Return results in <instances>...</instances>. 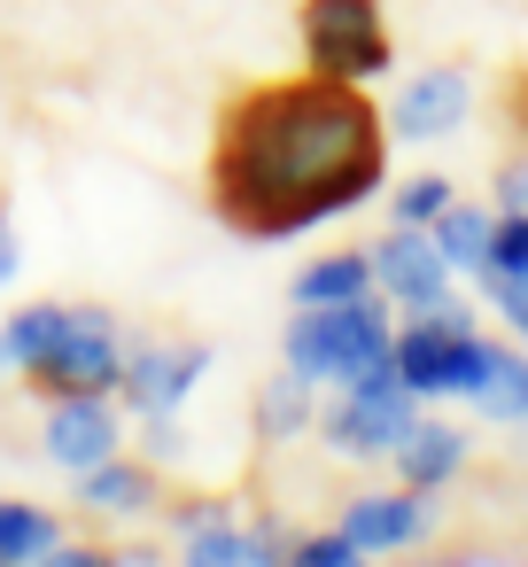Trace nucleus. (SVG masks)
<instances>
[{
  "instance_id": "nucleus-3",
  "label": "nucleus",
  "mask_w": 528,
  "mask_h": 567,
  "mask_svg": "<svg viewBox=\"0 0 528 567\" xmlns=\"http://www.w3.org/2000/svg\"><path fill=\"white\" fill-rule=\"evenodd\" d=\"M389 358H396V373H404V389L420 404H435V396H458L466 404V389H474V373L489 358V334H482V319L458 296H443L435 311H412L396 327V350Z\"/></svg>"
},
{
  "instance_id": "nucleus-10",
  "label": "nucleus",
  "mask_w": 528,
  "mask_h": 567,
  "mask_svg": "<svg viewBox=\"0 0 528 567\" xmlns=\"http://www.w3.org/2000/svg\"><path fill=\"white\" fill-rule=\"evenodd\" d=\"M40 451H48V466L86 474V466H102V458L125 451V412L110 404V389H94V396H48Z\"/></svg>"
},
{
  "instance_id": "nucleus-30",
  "label": "nucleus",
  "mask_w": 528,
  "mask_h": 567,
  "mask_svg": "<svg viewBox=\"0 0 528 567\" xmlns=\"http://www.w3.org/2000/svg\"><path fill=\"white\" fill-rule=\"evenodd\" d=\"M443 567H466V559H443Z\"/></svg>"
},
{
  "instance_id": "nucleus-9",
  "label": "nucleus",
  "mask_w": 528,
  "mask_h": 567,
  "mask_svg": "<svg viewBox=\"0 0 528 567\" xmlns=\"http://www.w3.org/2000/svg\"><path fill=\"white\" fill-rule=\"evenodd\" d=\"M203 373H210V342H133L125 373H117V396L141 420H164L203 389Z\"/></svg>"
},
{
  "instance_id": "nucleus-7",
  "label": "nucleus",
  "mask_w": 528,
  "mask_h": 567,
  "mask_svg": "<svg viewBox=\"0 0 528 567\" xmlns=\"http://www.w3.org/2000/svg\"><path fill=\"white\" fill-rule=\"evenodd\" d=\"M334 528H342L365 559H404V551H420V544L435 536V497L412 489V482H396V489H358Z\"/></svg>"
},
{
  "instance_id": "nucleus-32",
  "label": "nucleus",
  "mask_w": 528,
  "mask_h": 567,
  "mask_svg": "<svg viewBox=\"0 0 528 567\" xmlns=\"http://www.w3.org/2000/svg\"><path fill=\"white\" fill-rule=\"evenodd\" d=\"M0 567H9V559H0Z\"/></svg>"
},
{
  "instance_id": "nucleus-25",
  "label": "nucleus",
  "mask_w": 528,
  "mask_h": 567,
  "mask_svg": "<svg viewBox=\"0 0 528 567\" xmlns=\"http://www.w3.org/2000/svg\"><path fill=\"white\" fill-rule=\"evenodd\" d=\"M40 567H125L117 551H102V544H55Z\"/></svg>"
},
{
  "instance_id": "nucleus-23",
  "label": "nucleus",
  "mask_w": 528,
  "mask_h": 567,
  "mask_svg": "<svg viewBox=\"0 0 528 567\" xmlns=\"http://www.w3.org/2000/svg\"><path fill=\"white\" fill-rule=\"evenodd\" d=\"M482 272H528V210H497Z\"/></svg>"
},
{
  "instance_id": "nucleus-26",
  "label": "nucleus",
  "mask_w": 528,
  "mask_h": 567,
  "mask_svg": "<svg viewBox=\"0 0 528 567\" xmlns=\"http://www.w3.org/2000/svg\"><path fill=\"white\" fill-rule=\"evenodd\" d=\"M24 272V241H17V226H9V210H0V288H9Z\"/></svg>"
},
{
  "instance_id": "nucleus-27",
  "label": "nucleus",
  "mask_w": 528,
  "mask_h": 567,
  "mask_svg": "<svg viewBox=\"0 0 528 567\" xmlns=\"http://www.w3.org/2000/svg\"><path fill=\"white\" fill-rule=\"evenodd\" d=\"M497 210H528V172H520V164L497 172Z\"/></svg>"
},
{
  "instance_id": "nucleus-1",
  "label": "nucleus",
  "mask_w": 528,
  "mask_h": 567,
  "mask_svg": "<svg viewBox=\"0 0 528 567\" xmlns=\"http://www.w3.org/2000/svg\"><path fill=\"white\" fill-rule=\"evenodd\" d=\"M389 179V117L342 79H265L218 110L210 210L249 241H296L350 218Z\"/></svg>"
},
{
  "instance_id": "nucleus-13",
  "label": "nucleus",
  "mask_w": 528,
  "mask_h": 567,
  "mask_svg": "<svg viewBox=\"0 0 528 567\" xmlns=\"http://www.w3.org/2000/svg\"><path fill=\"white\" fill-rule=\"evenodd\" d=\"M179 528V567H257L249 559V520H234L226 497H187L172 513Z\"/></svg>"
},
{
  "instance_id": "nucleus-2",
  "label": "nucleus",
  "mask_w": 528,
  "mask_h": 567,
  "mask_svg": "<svg viewBox=\"0 0 528 567\" xmlns=\"http://www.w3.org/2000/svg\"><path fill=\"white\" fill-rule=\"evenodd\" d=\"M396 350V303L373 288L358 303H327V311H296L288 334H280V365L319 381V389H342L373 365H389Z\"/></svg>"
},
{
  "instance_id": "nucleus-22",
  "label": "nucleus",
  "mask_w": 528,
  "mask_h": 567,
  "mask_svg": "<svg viewBox=\"0 0 528 567\" xmlns=\"http://www.w3.org/2000/svg\"><path fill=\"white\" fill-rule=\"evenodd\" d=\"M288 567H373L342 528H303L296 536V551H288Z\"/></svg>"
},
{
  "instance_id": "nucleus-24",
  "label": "nucleus",
  "mask_w": 528,
  "mask_h": 567,
  "mask_svg": "<svg viewBox=\"0 0 528 567\" xmlns=\"http://www.w3.org/2000/svg\"><path fill=\"white\" fill-rule=\"evenodd\" d=\"M288 551H296V536H288L272 513H257V520H249V559H257V567H288Z\"/></svg>"
},
{
  "instance_id": "nucleus-31",
  "label": "nucleus",
  "mask_w": 528,
  "mask_h": 567,
  "mask_svg": "<svg viewBox=\"0 0 528 567\" xmlns=\"http://www.w3.org/2000/svg\"><path fill=\"white\" fill-rule=\"evenodd\" d=\"M520 172H528V156H520Z\"/></svg>"
},
{
  "instance_id": "nucleus-6",
  "label": "nucleus",
  "mask_w": 528,
  "mask_h": 567,
  "mask_svg": "<svg viewBox=\"0 0 528 567\" xmlns=\"http://www.w3.org/2000/svg\"><path fill=\"white\" fill-rule=\"evenodd\" d=\"M125 373V334L102 303H71V334L24 373L40 396H94V389H117Z\"/></svg>"
},
{
  "instance_id": "nucleus-8",
  "label": "nucleus",
  "mask_w": 528,
  "mask_h": 567,
  "mask_svg": "<svg viewBox=\"0 0 528 567\" xmlns=\"http://www.w3.org/2000/svg\"><path fill=\"white\" fill-rule=\"evenodd\" d=\"M365 257H373V288H381L404 319H412V311H435V303L451 296V280H458L427 226H389Z\"/></svg>"
},
{
  "instance_id": "nucleus-16",
  "label": "nucleus",
  "mask_w": 528,
  "mask_h": 567,
  "mask_svg": "<svg viewBox=\"0 0 528 567\" xmlns=\"http://www.w3.org/2000/svg\"><path fill=\"white\" fill-rule=\"evenodd\" d=\"M288 296H296V311L358 303V296H373V257H365V249H327V257H311V265L288 280Z\"/></svg>"
},
{
  "instance_id": "nucleus-14",
  "label": "nucleus",
  "mask_w": 528,
  "mask_h": 567,
  "mask_svg": "<svg viewBox=\"0 0 528 567\" xmlns=\"http://www.w3.org/2000/svg\"><path fill=\"white\" fill-rule=\"evenodd\" d=\"M466 412L489 420V427H528V350L520 342H497L489 334V358L466 389Z\"/></svg>"
},
{
  "instance_id": "nucleus-15",
  "label": "nucleus",
  "mask_w": 528,
  "mask_h": 567,
  "mask_svg": "<svg viewBox=\"0 0 528 567\" xmlns=\"http://www.w3.org/2000/svg\"><path fill=\"white\" fill-rule=\"evenodd\" d=\"M79 497L94 505V513H110V520H141V513H156L164 505V482H156V458H102V466H86L79 474Z\"/></svg>"
},
{
  "instance_id": "nucleus-11",
  "label": "nucleus",
  "mask_w": 528,
  "mask_h": 567,
  "mask_svg": "<svg viewBox=\"0 0 528 567\" xmlns=\"http://www.w3.org/2000/svg\"><path fill=\"white\" fill-rule=\"evenodd\" d=\"M466 117H474V79H466L458 63H435V71H420V79L396 86V102H389V141H443V133H458Z\"/></svg>"
},
{
  "instance_id": "nucleus-5",
  "label": "nucleus",
  "mask_w": 528,
  "mask_h": 567,
  "mask_svg": "<svg viewBox=\"0 0 528 567\" xmlns=\"http://www.w3.org/2000/svg\"><path fill=\"white\" fill-rule=\"evenodd\" d=\"M420 412H427V404L404 389V373H396V358H389V365L342 381V396L319 412V435H327L334 458H389Z\"/></svg>"
},
{
  "instance_id": "nucleus-12",
  "label": "nucleus",
  "mask_w": 528,
  "mask_h": 567,
  "mask_svg": "<svg viewBox=\"0 0 528 567\" xmlns=\"http://www.w3.org/2000/svg\"><path fill=\"white\" fill-rule=\"evenodd\" d=\"M466 458H474V443H466V427L458 420H435V412H420L412 427H404V443L389 451V466H396V482H412V489H451L458 474H466Z\"/></svg>"
},
{
  "instance_id": "nucleus-29",
  "label": "nucleus",
  "mask_w": 528,
  "mask_h": 567,
  "mask_svg": "<svg viewBox=\"0 0 528 567\" xmlns=\"http://www.w3.org/2000/svg\"><path fill=\"white\" fill-rule=\"evenodd\" d=\"M513 342H520V350H528V311H520V319H513Z\"/></svg>"
},
{
  "instance_id": "nucleus-4",
  "label": "nucleus",
  "mask_w": 528,
  "mask_h": 567,
  "mask_svg": "<svg viewBox=\"0 0 528 567\" xmlns=\"http://www.w3.org/2000/svg\"><path fill=\"white\" fill-rule=\"evenodd\" d=\"M296 40H303V71L342 79V86H373L396 63L381 0H303V9H296Z\"/></svg>"
},
{
  "instance_id": "nucleus-21",
  "label": "nucleus",
  "mask_w": 528,
  "mask_h": 567,
  "mask_svg": "<svg viewBox=\"0 0 528 567\" xmlns=\"http://www.w3.org/2000/svg\"><path fill=\"white\" fill-rule=\"evenodd\" d=\"M451 203H458V187L443 172H412V179L389 187V226H435Z\"/></svg>"
},
{
  "instance_id": "nucleus-18",
  "label": "nucleus",
  "mask_w": 528,
  "mask_h": 567,
  "mask_svg": "<svg viewBox=\"0 0 528 567\" xmlns=\"http://www.w3.org/2000/svg\"><path fill=\"white\" fill-rule=\"evenodd\" d=\"M63 334H71V303H24V311H9V327H0V365L32 373Z\"/></svg>"
},
{
  "instance_id": "nucleus-28",
  "label": "nucleus",
  "mask_w": 528,
  "mask_h": 567,
  "mask_svg": "<svg viewBox=\"0 0 528 567\" xmlns=\"http://www.w3.org/2000/svg\"><path fill=\"white\" fill-rule=\"evenodd\" d=\"M513 125L528 133V71H520V86H513Z\"/></svg>"
},
{
  "instance_id": "nucleus-19",
  "label": "nucleus",
  "mask_w": 528,
  "mask_h": 567,
  "mask_svg": "<svg viewBox=\"0 0 528 567\" xmlns=\"http://www.w3.org/2000/svg\"><path fill=\"white\" fill-rule=\"evenodd\" d=\"M63 544V520L32 497H0V559L9 567H40L48 551Z\"/></svg>"
},
{
  "instance_id": "nucleus-20",
  "label": "nucleus",
  "mask_w": 528,
  "mask_h": 567,
  "mask_svg": "<svg viewBox=\"0 0 528 567\" xmlns=\"http://www.w3.org/2000/svg\"><path fill=\"white\" fill-rule=\"evenodd\" d=\"M489 226H497V203H466V195H458L427 234H435V249L451 257V272H466V280H474V272H482V257H489Z\"/></svg>"
},
{
  "instance_id": "nucleus-17",
  "label": "nucleus",
  "mask_w": 528,
  "mask_h": 567,
  "mask_svg": "<svg viewBox=\"0 0 528 567\" xmlns=\"http://www.w3.org/2000/svg\"><path fill=\"white\" fill-rule=\"evenodd\" d=\"M303 427H319V381H303V373H272L265 389H257V435L265 443H296Z\"/></svg>"
}]
</instances>
